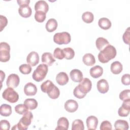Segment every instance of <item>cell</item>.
Masks as SVG:
<instances>
[{"mask_svg": "<svg viewBox=\"0 0 130 130\" xmlns=\"http://www.w3.org/2000/svg\"><path fill=\"white\" fill-rule=\"evenodd\" d=\"M116 48L112 45L109 44L98 54L99 60L103 63L108 62L110 60L114 58L116 55Z\"/></svg>", "mask_w": 130, "mask_h": 130, "instance_id": "obj_1", "label": "cell"}, {"mask_svg": "<svg viewBox=\"0 0 130 130\" xmlns=\"http://www.w3.org/2000/svg\"><path fill=\"white\" fill-rule=\"evenodd\" d=\"M33 118V115L30 111H27L25 113L22 118L20 119L19 122L14 125L12 129L26 130L28 128V125L31 124V120Z\"/></svg>", "mask_w": 130, "mask_h": 130, "instance_id": "obj_2", "label": "cell"}, {"mask_svg": "<svg viewBox=\"0 0 130 130\" xmlns=\"http://www.w3.org/2000/svg\"><path fill=\"white\" fill-rule=\"evenodd\" d=\"M48 71V66L42 63L39 64L36 70L34 71L32 77L33 79L37 82L42 81L45 78Z\"/></svg>", "mask_w": 130, "mask_h": 130, "instance_id": "obj_3", "label": "cell"}, {"mask_svg": "<svg viewBox=\"0 0 130 130\" xmlns=\"http://www.w3.org/2000/svg\"><path fill=\"white\" fill-rule=\"evenodd\" d=\"M71 40L70 34L66 31L56 33L53 36L54 42L58 45L68 44Z\"/></svg>", "mask_w": 130, "mask_h": 130, "instance_id": "obj_4", "label": "cell"}, {"mask_svg": "<svg viewBox=\"0 0 130 130\" xmlns=\"http://www.w3.org/2000/svg\"><path fill=\"white\" fill-rule=\"evenodd\" d=\"M3 98L11 103L17 102L19 99L18 93L13 88L8 87L4 90L2 93Z\"/></svg>", "mask_w": 130, "mask_h": 130, "instance_id": "obj_5", "label": "cell"}, {"mask_svg": "<svg viewBox=\"0 0 130 130\" xmlns=\"http://www.w3.org/2000/svg\"><path fill=\"white\" fill-rule=\"evenodd\" d=\"M10 46L6 42L0 43V61L1 62H7L10 58Z\"/></svg>", "mask_w": 130, "mask_h": 130, "instance_id": "obj_6", "label": "cell"}, {"mask_svg": "<svg viewBox=\"0 0 130 130\" xmlns=\"http://www.w3.org/2000/svg\"><path fill=\"white\" fill-rule=\"evenodd\" d=\"M79 91L86 95V93L90 91L92 87L91 81L87 78H84L80 83L76 86Z\"/></svg>", "mask_w": 130, "mask_h": 130, "instance_id": "obj_7", "label": "cell"}, {"mask_svg": "<svg viewBox=\"0 0 130 130\" xmlns=\"http://www.w3.org/2000/svg\"><path fill=\"white\" fill-rule=\"evenodd\" d=\"M20 82V79L18 75L15 74H10L7 78L6 84L8 87L15 88L17 87Z\"/></svg>", "mask_w": 130, "mask_h": 130, "instance_id": "obj_8", "label": "cell"}, {"mask_svg": "<svg viewBox=\"0 0 130 130\" xmlns=\"http://www.w3.org/2000/svg\"><path fill=\"white\" fill-rule=\"evenodd\" d=\"M130 112V99L123 101L121 106L119 108L118 113L119 116L126 117Z\"/></svg>", "mask_w": 130, "mask_h": 130, "instance_id": "obj_9", "label": "cell"}, {"mask_svg": "<svg viewBox=\"0 0 130 130\" xmlns=\"http://www.w3.org/2000/svg\"><path fill=\"white\" fill-rule=\"evenodd\" d=\"M27 63L31 66H36L39 62V55L38 53L35 51L30 52L26 57Z\"/></svg>", "mask_w": 130, "mask_h": 130, "instance_id": "obj_10", "label": "cell"}, {"mask_svg": "<svg viewBox=\"0 0 130 130\" xmlns=\"http://www.w3.org/2000/svg\"><path fill=\"white\" fill-rule=\"evenodd\" d=\"M64 107L67 111L70 113H73L78 109V104L75 100L71 99L66 102Z\"/></svg>", "mask_w": 130, "mask_h": 130, "instance_id": "obj_11", "label": "cell"}, {"mask_svg": "<svg viewBox=\"0 0 130 130\" xmlns=\"http://www.w3.org/2000/svg\"><path fill=\"white\" fill-rule=\"evenodd\" d=\"M37 92V88L35 84L31 82H28L24 87V92L28 96L35 95Z\"/></svg>", "mask_w": 130, "mask_h": 130, "instance_id": "obj_12", "label": "cell"}, {"mask_svg": "<svg viewBox=\"0 0 130 130\" xmlns=\"http://www.w3.org/2000/svg\"><path fill=\"white\" fill-rule=\"evenodd\" d=\"M96 87L98 91L101 93H106L109 89L108 82L104 79H102L98 81Z\"/></svg>", "mask_w": 130, "mask_h": 130, "instance_id": "obj_13", "label": "cell"}, {"mask_svg": "<svg viewBox=\"0 0 130 130\" xmlns=\"http://www.w3.org/2000/svg\"><path fill=\"white\" fill-rule=\"evenodd\" d=\"M86 125L88 129H93L95 130L98 124V119L95 116L91 115L88 116L86 120Z\"/></svg>", "mask_w": 130, "mask_h": 130, "instance_id": "obj_14", "label": "cell"}, {"mask_svg": "<svg viewBox=\"0 0 130 130\" xmlns=\"http://www.w3.org/2000/svg\"><path fill=\"white\" fill-rule=\"evenodd\" d=\"M70 76L72 80L75 82H80L83 80L82 73L78 69L72 70L70 72Z\"/></svg>", "mask_w": 130, "mask_h": 130, "instance_id": "obj_15", "label": "cell"}, {"mask_svg": "<svg viewBox=\"0 0 130 130\" xmlns=\"http://www.w3.org/2000/svg\"><path fill=\"white\" fill-rule=\"evenodd\" d=\"M35 10L36 11H42L46 14L49 10V6L45 1H39L35 4Z\"/></svg>", "mask_w": 130, "mask_h": 130, "instance_id": "obj_16", "label": "cell"}, {"mask_svg": "<svg viewBox=\"0 0 130 130\" xmlns=\"http://www.w3.org/2000/svg\"><path fill=\"white\" fill-rule=\"evenodd\" d=\"M42 61L47 66H51L55 61L53 55L50 52H45L42 55Z\"/></svg>", "mask_w": 130, "mask_h": 130, "instance_id": "obj_17", "label": "cell"}, {"mask_svg": "<svg viewBox=\"0 0 130 130\" xmlns=\"http://www.w3.org/2000/svg\"><path fill=\"white\" fill-rule=\"evenodd\" d=\"M19 15L24 18L29 17L32 13V10L29 5L21 6L18 9Z\"/></svg>", "mask_w": 130, "mask_h": 130, "instance_id": "obj_18", "label": "cell"}, {"mask_svg": "<svg viewBox=\"0 0 130 130\" xmlns=\"http://www.w3.org/2000/svg\"><path fill=\"white\" fill-rule=\"evenodd\" d=\"M56 82L60 85L63 86L69 81V77L65 72H60L56 76Z\"/></svg>", "mask_w": 130, "mask_h": 130, "instance_id": "obj_19", "label": "cell"}, {"mask_svg": "<svg viewBox=\"0 0 130 130\" xmlns=\"http://www.w3.org/2000/svg\"><path fill=\"white\" fill-rule=\"evenodd\" d=\"M90 75L93 78H98L101 77L103 73V69L100 66H95L90 69Z\"/></svg>", "mask_w": 130, "mask_h": 130, "instance_id": "obj_20", "label": "cell"}, {"mask_svg": "<svg viewBox=\"0 0 130 130\" xmlns=\"http://www.w3.org/2000/svg\"><path fill=\"white\" fill-rule=\"evenodd\" d=\"M69 122L68 119L64 117H60L57 121V126L55 129L67 130L69 128Z\"/></svg>", "mask_w": 130, "mask_h": 130, "instance_id": "obj_21", "label": "cell"}, {"mask_svg": "<svg viewBox=\"0 0 130 130\" xmlns=\"http://www.w3.org/2000/svg\"><path fill=\"white\" fill-rule=\"evenodd\" d=\"M123 69L122 64L118 61L113 62L110 67V70L112 73L117 75L120 74Z\"/></svg>", "mask_w": 130, "mask_h": 130, "instance_id": "obj_22", "label": "cell"}, {"mask_svg": "<svg viewBox=\"0 0 130 130\" xmlns=\"http://www.w3.org/2000/svg\"><path fill=\"white\" fill-rule=\"evenodd\" d=\"M82 60L83 63L87 66H93L95 63V57L91 53H86L84 55Z\"/></svg>", "mask_w": 130, "mask_h": 130, "instance_id": "obj_23", "label": "cell"}, {"mask_svg": "<svg viewBox=\"0 0 130 130\" xmlns=\"http://www.w3.org/2000/svg\"><path fill=\"white\" fill-rule=\"evenodd\" d=\"M99 26L103 29L107 30L111 27V22L110 20L106 17L101 18L98 22Z\"/></svg>", "mask_w": 130, "mask_h": 130, "instance_id": "obj_24", "label": "cell"}, {"mask_svg": "<svg viewBox=\"0 0 130 130\" xmlns=\"http://www.w3.org/2000/svg\"><path fill=\"white\" fill-rule=\"evenodd\" d=\"M114 127L116 130H127L128 129V122L124 120H117L114 123Z\"/></svg>", "mask_w": 130, "mask_h": 130, "instance_id": "obj_25", "label": "cell"}, {"mask_svg": "<svg viewBox=\"0 0 130 130\" xmlns=\"http://www.w3.org/2000/svg\"><path fill=\"white\" fill-rule=\"evenodd\" d=\"M57 27V22L54 18L49 19L46 24V29L48 32H52L55 30Z\"/></svg>", "mask_w": 130, "mask_h": 130, "instance_id": "obj_26", "label": "cell"}, {"mask_svg": "<svg viewBox=\"0 0 130 130\" xmlns=\"http://www.w3.org/2000/svg\"><path fill=\"white\" fill-rule=\"evenodd\" d=\"M109 42L107 39L103 37H99L96 40L95 45L97 49L101 51L104 48H105L108 45H109Z\"/></svg>", "mask_w": 130, "mask_h": 130, "instance_id": "obj_27", "label": "cell"}, {"mask_svg": "<svg viewBox=\"0 0 130 130\" xmlns=\"http://www.w3.org/2000/svg\"><path fill=\"white\" fill-rule=\"evenodd\" d=\"M12 113V107L10 105L4 104L1 106L0 114L3 116H9Z\"/></svg>", "mask_w": 130, "mask_h": 130, "instance_id": "obj_28", "label": "cell"}, {"mask_svg": "<svg viewBox=\"0 0 130 130\" xmlns=\"http://www.w3.org/2000/svg\"><path fill=\"white\" fill-rule=\"evenodd\" d=\"M24 104L29 110L35 109L38 107V102L35 99H26L24 102Z\"/></svg>", "mask_w": 130, "mask_h": 130, "instance_id": "obj_29", "label": "cell"}, {"mask_svg": "<svg viewBox=\"0 0 130 130\" xmlns=\"http://www.w3.org/2000/svg\"><path fill=\"white\" fill-rule=\"evenodd\" d=\"M54 84L51 81L47 80L43 82L41 85V89L44 93H47L53 86Z\"/></svg>", "mask_w": 130, "mask_h": 130, "instance_id": "obj_30", "label": "cell"}, {"mask_svg": "<svg viewBox=\"0 0 130 130\" xmlns=\"http://www.w3.org/2000/svg\"><path fill=\"white\" fill-rule=\"evenodd\" d=\"M47 93L50 98L52 99H56L59 96L60 91L58 88L54 85Z\"/></svg>", "mask_w": 130, "mask_h": 130, "instance_id": "obj_31", "label": "cell"}, {"mask_svg": "<svg viewBox=\"0 0 130 130\" xmlns=\"http://www.w3.org/2000/svg\"><path fill=\"white\" fill-rule=\"evenodd\" d=\"M64 58L67 59H72L74 58L75 56L74 50L71 47L64 48L62 49Z\"/></svg>", "mask_w": 130, "mask_h": 130, "instance_id": "obj_32", "label": "cell"}, {"mask_svg": "<svg viewBox=\"0 0 130 130\" xmlns=\"http://www.w3.org/2000/svg\"><path fill=\"white\" fill-rule=\"evenodd\" d=\"M82 19L84 22L86 23H90L93 21L94 16L91 12L87 11L83 13L82 15Z\"/></svg>", "mask_w": 130, "mask_h": 130, "instance_id": "obj_33", "label": "cell"}, {"mask_svg": "<svg viewBox=\"0 0 130 130\" xmlns=\"http://www.w3.org/2000/svg\"><path fill=\"white\" fill-rule=\"evenodd\" d=\"M84 129L83 122L81 119H76L73 122L72 130H83Z\"/></svg>", "mask_w": 130, "mask_h": 130, "instance_id": "obj_34", "label": "cell"}, {"mask_svg": "<svg viewBox=\"0 0 130 130\" xmlns=\"http://www.w3.org/2000/svg\"><path fill=\"white\" fill-rule=\"evenodd\" d=\"M31 66L29 64H22L19 67V71L23 74L27 75L29 74L31 71Z\"/></svg>", "mask_w": 130, "mask_h": 130, "instance_id": "obj_35", "label": "cell"}, {"mask_svg": "<svg viewBox=\"0 0 130 130\" xmlns=\"http://www.w3.org/2000/svg\"><path fill=\"white\" fill-rule=\"evenodd\" d=\"M46 18V13L42 11H36L35 14V18L38 22H43Z\"/></svg>", "mask_w": 130, "mask_h": 130, "instance_id": "obj_36", "label": "cell"}, {"mask_svg": "<svg viewBox=\"0 0 130 130\" xmlns=\"http://www.w3.org/2000/svg\"><path fill=\"white\" fill-rule=\"evenodd\" d=\"M15 112L20 115H23L28 111V108L24 104H18L15 107Z\"/></svg>", "mask_w": 130, "mask_h": 130, "instance_id": "obj_37", "label": "cell"}, {"mask_svg": "<svg viewBox=\"0 0 130 130\" xmlns=\"http://www.w3.org/2000/svg\"><path fill=\"white\" fill-rule=\"evenodd\" d=\"M130 90L129 89H125L120 92L119 94V98L122 101H125L130 99L129 96Z\"/></svg>", "mask_w": 130, "mask_h": 130, "instance_id": "obj_38", "label": "cell"}, {"mask_svg": "<svg viewBox=\"0 0 130 130\" xmlns=\"http://www.w3.org/2000/svg\"><path fill=\"white\" fill-rule=\"evenodd\" d=\"M53 56L58 59H62L64 58V54L62 49L59 48H56L53 52Z\"/></svg>", "mask_w": 130, "mask_h": 130, "instance_id": "obj_39", "label": "cell"}, {"mask_svg": "<svg viewBox=\"0 0 130 130\" xmlns=\"http://www.w3.org/2000/svg\"><path fill=\"white\" fill-rule=\"evenodd\" d=\"M112 126L111 123L108 120L103 121L100 125L101 130H107V129H112Z\"/></svg>", "mask_w": 130, "mask_h": 130, "instance_id": "obj_40", "label": "cell"}, {"mask_svg": "<svg viewBox=\"0 0 130 130\" xmlns=\"http://www.w3.org/2000/svg\"><path fill=\"white\" fill-rule=\"evenodd\" d=\"M129 32H130V31H129V27H128L126 30L125 31L124 33L123 34V36H122V39H123V42L127 44V45H129V41H130V35H129Z\"/></svg>", "mask_w": 130, "mask_h": 130, "instance_id": "obj_41", "label": "cell"}, {"mask_svg": "<svg viewBox=\"0 0 130 130\" xmlns=\"http://www.w3.org/2000/svg\"><path fill=\"white\" fill-rule=\"evenodd\" d=\"M130 76L128 74H124L121 79L122 83L124 85H129L130 84Z\"/></svg>", "mask_w": 130, "mask_h": 130, "instance_id": "obj_42", "label": "cell"}, {"mask_svg": "<svg viewBox=\"0 0 130 130\" xmlns=\"http://www.w3.org/2000/svg\"><path fill=\"white\" fill-rule=\"evenodd\" d=\"M1 128L3 129L9 130L10 128V124L7 120H2L1 121Z\"/></svg>", "mask_w": 130, "mask_h": 130, "instance_id": "obj_43", "label": "cell"}, {"mask_svg": "<svg viewBox=\"0 0 130 130\" xmlns=\"http://www.w3.org/2000/svg\"><path fill=\"white\" fill-rule=\"evenodd\" d=\"M1 18V31H2L3 29L7 26L8 24V20L5 16L3 15H0Z\"/></svg>", "mask_w": 130, "mask_h": 130, "instance_id": "obj_44", "label": "cell"}, {"mask_svg": "<svg viewBox=\"0 0 130 130\" xmlns=\"http://www.w3.org/2000/svg\"><path fill=\"white\" fill-rule=\"evenodd\" d=\"M73 94L74 95V96L78 98V99H83L84 98L86 95L84 94L83 93H82L80 91H79L78 90V89L76 87L75 88V89H74V91H73Z\"/></svg>", "mask_w": 130, "mask_h": 130, "instance_id": "obj_45", "label": "cell"}, {"mask_svg": "<svg viewBox=\"0 0 130 130\" xmlns=\"http://www.w3.org/2000/svg\"><path fill=\"white\" fill-rule=\"evenodd\" d=\"M17 2L18 5L20 7H21V6H23L29 5L30 1L29 0H18V1H17Z\"/></svg>", "mask_w": 130, "mask_h": 130, "instance_id": "obj_46", "label": "cell"}]
</instances>
